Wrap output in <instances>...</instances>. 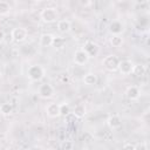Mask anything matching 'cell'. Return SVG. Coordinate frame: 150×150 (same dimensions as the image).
Listing matches in <instances>:
<instances>
[{
    "label": "cell",
    "instance_id": "7c38bea8",
    "mask_svg": "<svg viewBox=\"0 0 150 150\" xmlns=\"http://www.w3.org/2000/svg\"><path fill=\"white\" fill-rule=\"evenodd\" d=\"M109 30L112 35H120L123 32V25L118 20H114L109 25Z\"/></svg>",
    "mask_w": 150,
    "mask_h": 150
},
{
    "label": "cell",
    "instance_id": "484cf974",
    "mask_svg": "<svg viewBox=\"0 0 150 150\" xmlns=\"http://www.w3.org/2000/svg\"><path fill=\"white\" fill-rule=\"evenodd\" d=\"M5 36H6V35H5V32H4L2 29H0V42H2V41L5 40Z\"/></svg>",
    "mask_w": 150,
    "mask_h": 150
},
{
    "label": "cell",
    "instance_id": "5b68a950",
    "mask_svg": "<svg viewBox=\"0 0 150 150\" xmlns=\"http://www.w3.org/2000/svg\"><path fill=\"white\" fill-rule=\"evenodd\" d=\"M39 95L42 98H50L54 95V88L49 83H43L39 87Z\"/></svg>",
    "mask_w": 150,
    "mask_h": 150
},
{
    "label": "cell",
    "instance_id": "2e32d148",
    "mask_svg": "<svg viewBox=\"0 0 150 150\" xmlns=\"http://www.w3.org/2000/svg\"><path fill=\"white\" fill-rule=\"evenodd\" d=\"M145 71H146V69H145V67H144L143 64H134L132 70H131V73H132L136 77H142V76H144V75H145Z\"/></svg>",
    "mask_w": 150,
    "mask_h": 150
},
{
    "label": "cell",
    "instance_id": "4316f807",
    "mask_svg": "<svg viewBox=\"0 0 150 150\" xmlns=\"http://www.w3.org/2000/svg\"><path fill=\"white\" fill-rule=\"evenodd\" d=\"M80 2H81L82 5H86V6H87V5L90 4V0H80Z\"/></svg>",
    "mask_w": 150,
    "mask_h": 150
},
{
    "label": "cell",
    "instance_id": "44dd1931",
    "mask_svg": "<svg viewBox=\"0 0 150 150\" xmlns=\"http://www.w3.org/2000/svg\"><path fill=\"white\" fill-rule=\"evenodd\" d=\"M9 11H11V6L6 1H0V14L6 15L9 13Z\"/></svg>",
    "mask_w": 150,
    "mask_h": 150
},
{
    "label": "cell",
    "instance_id": "8992f818",
    "mask_svg": "<svg viewBox=\"0 0 150 150\" xmlns=\"http://www.w3.org/2000/svg\"><path fill=\"white\" fill-rule=\"evenodd\" d=\"M89 55L86 53V50L84 49H77L75 53H74V62L76 63V64H84V63H87L88 62V60H89Z\"/></svg>",
    "mask_w": 150,
    "mask_h": 150
},
{
    "label": "cell",
    "instance_id": "7a4b0ae2",
    "mask_svg": "<svg viewBox=\"0 0 150 150\" xmlns=\"http://www.w3.org/2000/svg\"><path fill=\"white\" fill-rule=\"evenodd\" d=\"M59 19V13L55 8H45L41 12V20L46 23H53Z\"/></svg>",
    "mask_w": 150,
    "mask_h": 150
},
{
    "label": "cell",
    "instance_id": "f1b7e54d",
    "mask_svg": "<svg viewBox=\"0 0 150 150\" xmlns=\"http://www.w3.org/2000/svg\"><path fill=\"white\" fill-rule=\"evenodd\" d=\"M116 1H118V2H123V1H125V0H116Z\"/></svg>",
    "mask_w": 150,
    "mask_h": 150
},
{
    "label": "cell",
    "instance_id": "5bb4252c",
    "mask_svg": "<svg viewBox=\"0 0 150 150\" xmlns=\"http://www.w3.org/2000/svg\"><path fill=\"white\" fill-rule=\"evenodd\" d=\"M86 111H87V109H86V105H84V104H76V105L74 107L71 114H73L76 118H82V117L86 115Z\"/></svg>",
    "mask_w": 150,
    "mask_h": 150
},
{
    "label": "cell",
    "instance_id": "52a82bcc",
    "mask_svg": "<svg viewBox=\"0 0 150 150\" xmlns=\"http://www.w3.org/2000/svg\"><path fill=\"white\" fill-rule=\"evenodd\" d=\"M83 49L89 56H96L98 53V45L94 41H87L83 46Z\"/></svg>",
    "mask_w": 150,
    "mask_h": 150
},
{
    "label": "cell",
    "instance_id": "d4e9b609",
    "mask_svg": "<svg viewBox=\"0 0 150 150\" xmlns=\"http://www.w3.org/2000/svg\"><path fill=\"white\" fill-rule=\"evenodd\" d=\"M123 149L135 150V144H131V143H124V144H123Z\"/></svg>",
    "mask_w": 150,
    "mask_h": 150
},
{
    "label": "cell",
    "instance_id": "9c48e42d",
    "mask_svg": "<svg viewBox=\"0 0 150 150\" xmlns=\"http://www.w3.org/2000/svg\"><path fill=\"white\" fill-rule=\"evenodd\" d=\"M46 112L52 118L59 117L60 116V104H57V103H49L46 107Z\"/></svg>",
    "mask_w": 150,
    "mask_h": 150
},
{
    "label": "cell",
    "instance_id": "277c9868",
    "mask_svg": "<svg viewBox=\"0 0 150 150\" xmlns=\"http://www.w3.org/2000/svg\"><path fill=\"white\" fill-rule=\"evenodd\" d=\"M27 34L28 33H27V29L26 28H23V27H16V28H13L11 36H12V39L15 42L19 43V42H23L26 40Z\"/></svg>",
    "mask_w": 150,
    "mask_h": 150
},
{
    "label": "cell",
    "instance_id": "83f0119b",
    "mask_svg": "<svg viewBox=\"0 0 150 150\" xmlns=\"http://www.w3.org/2000/svg\"><path fill=\"white\" fill-rule=\"evenodd\" d=\"M35 2H40V1H43V0H34Z\"/></svg>",
    "mask_w": 150,
    "mask_h": 150
},
{
    "label": "cell",
    "instance_id": "603a6c76",
    "mask_svg": "<svg viewBox=\"0 0 150 150\" xmlns=\"http://www.w3.org/2000/svg\"><path fill=\"white\" fill-rule=\"evenodd\" d=\"M61 148H62V149H66V150H71V149L74 148V144H73V142H70V141H64V142H62Z\"/></svg>",
    "mask_w": 150,
    "mask_h": 150
},
{
    "label": "cell",
    "instance_id": "d6986e66",
    "mask_svg": "<svg viewBox=\"0 0 150 150\" xmlns=\"http://www.w3.org/2000/svg\"><path fill=\"white\" fill-rule=\"evenodd\" d=\"M0 112L4 115V116H8L13 112V105L9 103V102H5L0 105Z\"/></svg>",
    "mask_w": 150,
    "mask_h": 150
},
{
    "label": "cell",
    "instance_id": "7402d4cb",
    "mask_svg": "<svg viewBox=\"0 0 150 150\" xmlns=\"http://www.w3.org/2000/svg\"><path fill=\"white\" fill-rule=\"evenodd\" d=\"M70 114V107H69V104L68 103H62V104H60V115H62V116H67V115H69Z\"/></svg>",
    "mask_w": 150,
    "mask_h": 150
},
{
    "label": "cell",
    "instance_id": "ffe728a7",
    "mask_svg": "<svg viewBox=\"0 0 150 150\" xmlns=\"http://www.w3.org/2000/svg\"><path fill=\"white\" fill-rule=\"evenodd\" d=\"M123 43V38L121 35H112L110 38V45L112 47H120Z\"/></svg>",
    "mask_w": 150,
    "mask_h": 150
},
{
    "label": "cell",
    "instance_id": "30bf717a",
    "mask_svg": "<svg viewBox=\"0 0 150 150\" xmlns=\"http://www.w3.org/2000/svg\"><path fill=\"white\" fill-rule=\"evenodd\" d=\"M139 95H141V91L138 89V87L136 86H130L127 88L125 90V96L131 100V101H135V100H138L139 98Z\"/></svg>",
    "mask_w": 150,
    "mask_h": 150
},
{
    "label": "cell",
    "instance_id": "6da1fadb",
    "mask_svg": "<svg viewBox=\"0 0 150 150\" xmlns=\"http://www.w3.org/2000/svg\"><path fill=\"white\" fill-rule=\"evenodd\" d=\"M27 74H28V77H29L32 81L38 82V81H40V80L43 79V76H45V70H43V68H42L41 66L34 64V66H30V67L28 68Z\"/></svg>",
    "mask_w": 150,
    "mask_h": 150
},
{
    "label": "cell",
    "instance_id": "f546056e",
    "mask_svg": "<svg viewBox=\"0 0 150 150\" xmlns=\"http://www.w3.org/2000/svg\"><path fill=\"white\" fill-rule=\"evenodd\" d=\"M0 80H1V73H0Z\"/></svg>",
    "mask_w": 150,
    "mask_h": 150
},
{
    "label": "cell",
    "instance_id": "e0dca14e",
    "mask_svg": "<svg viewBox=\"0 0 150 150\" xmlns=\"http://www.w3.org/2000/svg\"><path fill=\"white\" fill-rule=\"evenodd\" d=\"M83 82L88 86H94L96 84L97 82V76L95 73H87L84 76H83Z\"/></svg>",
    "mask_w": 150,
    "mask_h": 150
},
{
    "label": "cell",
    "instance_id": "9a60e30c",
    "mask_svg": "<svg viewBox=\"0 0 150 150\" xmlns=\"http://www.w3.org/2000/svg\"><path fill=\"white\" fill-rule=\"evenodd\" d=\"M53 35L52 34H48V33H45L40 36V45L41 47H49L52 46V41H53Z\"/></svg>",
    "mask_w": 150,
    "mask_h": 150
},
{
    "label": "cell",
    "instance_id": "3957f363",
    "mask_svg": "<svg viewBox=\"0 0 150 150\" xmlns=\"http://www.w3.org/2000/svg\"><path fill=\"white\" fill-rule=\"evenodd\" d=\"M102 64H103V67H104L107 70H109V71H115V70L118 69L120 60H118V57L115 56V55H108V56H105V57L103 59Z\"/></svg>",
    "mask_w": 150,
    "mask_h": 150
},
{
    "label": "cell",
    "instance_id": "4fadbf2b",
    "mask_svg": "<svg viewBox=\"0 0 150 150\" xmlns=\"http://www.w3.org/2000/svg\"><path fill=\"white\" fill-rule=\"evenodd\" d=\"M70 28H71V25H70V21L69 20L63 19V20L57 21V30L60 33L66 34V33H68L70 30Z\"/></svg>",
    "mask_w": 150,
    "mask_h": 150
},
{
    "label": "cell",
    "instance_id": "cb8c5ba5",
    "mask_svg": "<svg viewBox=\"0 0 150 150\" xmlns=\"http://www.w3.org/2000/svg\"><path fill=\"white\" fill-rule=\"evenodd\" d=\"M146 150L148 149V145L145 143H141V144H136L135 145V150Z\"/></svg>",
    "mask_w": 150,
    "mask_h": 150
},
{
    "label": "cell",
    "instance_id": "8fae6325",
    "mask_svg": "<svg viewBox=\"0 0 150 150\" xmlns=\"http://www.w3.org/2000/svg\"><path fill=\"white\" fill-rule=\"evenodd\" d=\"M107 124L110 129L115 130V129H118L122 125V120L118 115H111V116H109V118L107 121Z\"/></svg>",
    "mask_w": 150,
    "mask_h": 150
},
{
    "label": "cell",
    "instance_id": "ba28073f",
    "mask_svg": "<svg viewBox=\"0 0 150 150\" xmlns=\"http://www.w3.org/2000/svg\"><path fill=\"white\" fill-rule=\"evenodd\" d=\"M132 67H134V63H132L130 60H123V61H120L118 70H120L123 75H128V74H131Z\"/></svg>",
    "mask_w": 150,
    "mask_h": 150
},
{
    "label": "cell",
    "instance_id": "ac0fdd59",
    "mask_svg": "<svg viewBox=\"0 0 150 150\" xmlns=\"http://www.w3.org/2000/svg\"><path fill=\"white\" fill-rule=\"evenodd\" d=\"M52 46L55 49H62L66 46V40L63 38H61V36H54L53 41H52Z\"/></svg>",
    "mask_w": 150,
    "mask_h": 150
}]
</instances>
